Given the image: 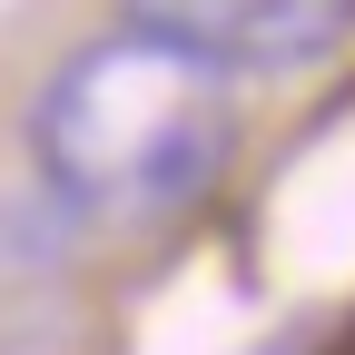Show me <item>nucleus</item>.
Wrapping results in <instances>:
<instances>
[{
    "instance_id": "f03ea898",
    "label": "nucleus",
    "mask_w": 355,
    "mask_h": 355,
    "mask_svg": "<svg viewBox=\"0 0 355 355\" xmlns=\"http://www.w3.org/2000/svg\"><path fill=\"white\" fill-rule=\"evenodd\" d=\"M128 30L188 50L198 69H316L355 40V0H119Z\"/></svg>"
},
{
    "instance_id": "f257e3e1",
    "label": "nucleus",
    "mask_w": 355,
    "mask_h": 355,
    "mask_svg": "<svg viewBox=\"0 0 355 355\" xmlns=\"http://www.w3.org/2000/svg\"><path fill=\"white\" fill-rule=\"evenodd\" d=\"M237 109L227 79L198 69L188 50H168L148 30H109L89 50L60 60V79L40 89L30 148L50 198L89 227H128V217H168L188 207L217 168H227Z\"/></svg>"
}]
</instances>
